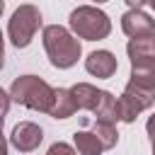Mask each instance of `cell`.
<instances>
[{
  "mask_svg": "<svg viewBox=\"0 0 155 155\" xmlns=\"http://www.w3.org/2000/svg\"><path fill=\"white\" fill-rule=\"evenodd\" d=\"M155 102V92H145L140 87H133V85H126L121 97L116 99V107H119V121L124 124H133L136 116L145 109H150Z\"/></svg>",
  "mask_w": 155,
  "mask_h": 155,
  "instance_id": "5",
  "label": "cell"
},
{
  "mask_svg": "<svg viewBox=\"0 0 155 155\" xmlns=\"http://www.w3.org/2000/svg\"><path fill=\"white\" fill-rule=\"evenodd\" d=\"M70 94H73V99H75V107H78V109L94 111V107H97V102H99L102 90H97V87H94V85H90V82H78V85H73V87H70Z\"/></svg>",
  "mask_w": 155,
  "mask_h": 155,
  "instance_id": "11",
  "label": "cell"
},
{
  "mask_svg": "<svg viewBox=\"0 0 155 155\" xmlns=\"http://www.w3.org/2000/svg\"><path fill=\"white\" fill-rule=\"evenodd\" d=\"M2 10H5V2H2V0H0V15H2Z\"/></svg>",
  "mask_w": 155,
  "mask_h": 155,
  "instance_id": "22",
  "label": "cell"
},
{
  "mask_svg": "<svg viewBox=\"0 0 155 155\" xmlns=\"http://www.w3.org/2000/svg\"><path fill=\"white\" fill-rule=\"evenodd\" d=\"M145 131H148V136H150V140H155V114L148 119V124H145Z\"/></svg>",
  "mask_w": 155,
  "mask_h": 155,
  "instance_id": "18",
  "label": "cell"
},
{
  "mask_svg": "<svg viewBox=\"0 0 155 155\" xmlns=\"http://www.w3.org/2000/svg\"><path fill=\"white\" fill-rule=\"evenodd\" d=\"M2 124H5V116H0V133H2Z\"/></svg>",
  "mask_w": 155,
  "mask_h": 155,
  "instance_id": "21",
  "label": "cell"
},
{
  "mask_svg": "<svg viewBox=\"0 0 155 155\" xmlns=\"http://www.w3.org/2000/svg\"><path fill=\"white\" fill-rule=\"evenodd\" d=\"M92 114H94V116H97V121H102V124H116V121H119L116 97H114L111 92L102 90L99 102H97V107H94V111H92Z\"/></svg>",
  "mask_w": 155,
  "mask_h": 155,
  "instance_id": "13",
  "label": "cell"
},
{
  "mask_svg": "<svg viewBox=\"0 0 155 155\" xmlns=\"http://www.w3.org/2000/svg\"><path fill=\"white\" fill-rule=\"evenodd\" d=\"M0 155H7V140L2 133H0Z\"/></svg>",
  "mask_w": 155,
  "mask_h": 155,
  "instance_id": "20",
  "label": "cell"
},
{
  "mask_svg": "<svg viewBox=\"0 0 155 155\" xmlns=\"http://www.w3.org/2000/svg\"><path fill=\"white\" fill-rule=\"evenodd\" d=\"M143 7H145V2H128V10L121 17V29L131 39L155 34V19L150 15H145Z\"/></svg>",
  "mask_w": 155,
  "mask_h": 155,
  "instance_id": "6",
  "label": "cell"
},
{
  "mask_svg": "<svg viewBox=\"0 0 155 155\" xmlns=\"http://www.w3.org/2000/svg\"><path fill=\"white\" fill-rule=\"evenodd\" d=\"M150 7H153V10H155V0H153V2H150Z\"/></svg>",
  "mask_w": 155,
  "mask_h": 155,
  "instance_id": "23",
  "label": "cell"
},
{
  "mask_svg": "<svg viewBox=\"0 0 155 155\" xmlns=\"http://www.w3.org/2000/svg\"><path fill=\"white\" fill-rule=\"evenodd\" d=\"M126 53H128L131 63H138V61H153V58H155V34L131 39V41L126 44Z\"/></svg>",
  "mask_w": 155,
  "mask_h": 155,
  "instance_id": "10",
  "label": "cell"
},
{
  "mask_svg": "<svg viewBox=\"0 0 155 155\" xmlns=\"http://www.w3.org/2000/svg\"><path fill=\"white\" fill-rule=\"evenodd\" d=\"M85 68H87V73L90 75H94V78H111L114 73H116V68H119V61H116V56L111 53V51H92L87 58H85Z\"/></svg>",
  "mask_w": 155,
  "mask_h": 155,
  "instance_id": "8",
  "label": "cell"
},
{
  "mask_svg": "<svg viewBox=\"0 0 155 155\" xmlns=\"http://www.w3.org/2000/svg\"><path fill=\"white\" fill-rule=\"evenodd\" d=\"M153 155H155V140H153Z\"/></svg>",
  "mask_w": 155,
  "mask_h": 155,
  "instance_id": "24",
  "label": "cell"
},
{
  "mask_svg": "<svg viewBox=\"0 0 155 155\" xmlns=\"http://www.w3.org/2000/svg\"><path fill=\"white\" fill-rule=\"evenodd\" d=\"M109 31H111V19L107 17L104 10L92 5H80L70 12V34L75 39L99 41V39H107Z\"/></svg>",
  "mask_w": 155,
  "mask_h": 155,
  "instance_id": "3",
  "label": "cell"
},
{
  "mask_svg": "<svg viewBox=\"0 0 155 155\" xmlns=\"http://www.w3.org/2000/svg\"><path fill=\"white\" fill-rule=\"evenodd\" d=\"M92 133L97 136V140L102 143V148H104V150H111V148L119 143V133H116V126H114V124H102V121H94Z\"/></svg>",
  "mask_w": 155,
  "mask_h": 155,
  "instance_id": "15",
  "label": "cell"
},
{
  "mask_svg": "<svg viewBox=\"0 0 155 155\" xmlns=\"http://www.w3.org/2000/svg\"><path fill=\"white\" fill-rule=\"evenodd\" d=\"M73 143H75L80 155H102L104 153L102 143L97 140V136L92 131H75L73 133Z\"/></svg>",
  "mask_w": 155,
  "mask_h": 155,
  "instance_id": "14",
  "label": "cell"
},
{
  "mask_svg": "<svg viewBox=\"0 0 155 155\" xmlns=\"http://www.w3.org/2000/svg\"><path fill=\"white\" fill-rule=\"evenodd\" d=\"M44 140V131L41 126L31 124V121H19L15 128H12V136H10V143L19 150V153H31L41 145Z\"/></svg>",
  "mask_w": 155,
  "mask_h": 155,
  "instance_id": "7",
  "label": "cell"
},
{
  "mask_svg": "<svg viewBox=\"0 0 155 155\" xmlns=\"http://www.w3.org/2000/svg\"><path fill=\"white\" fill-rule=\"evenodd\" d=\"M78 111V107H75V99H73V94H70V90L68 87H58L56 92H53V107H51V116L53 119H68V116H73Z\"/></svg>",
  "mask_w": 155,
  "mask_h": 155,
  "instance_id": "12",
  "label": "cell"
},
{
  "mask_svg": "<svg viewBox=\"0 0 155 155\" xmlns=\"http://www.w3.org/2000/svg\"><path fill=\"white\" fill-rule=\"evenodd\" d=\"M46 155H78V153H75L68 143H61V140H58V143H53V145L48 148V153H46Z\"/></svg>",
  "mask_w": 155,
  "mask_h": 155,
  "instance_id": "16",
  "label": "cell"
},
{
  "mask_svg": "<svg viewBox=\"0 0 155 155\" xmlns=\"http://www.w3.org/2000/svg\"><path fill=\"white\" fill-rule=\"evenodd\" d=\"M53 92L56 90L46 80L36 78V75H19V78L12 80L7 94H10L12 102H17V104H22L27 109L48 114L51 107H53Z\"/></svg>",
  "mask_w": 155,
  "mask_h": 155,
  "instance_id": "2",
  "label": "cell"
},
{
  "mask_svg": "<svg viewBox=\"0 0 155 155\" xmlns=\"http://www.w3.org/2000/svg\"><path fill=\"white\" fill-rule=\"evenodd\" d=\"M10 102H12V99H10V94H7V92L0 87V116H5V114H7V109H10Z\"/></svg>",
  "mask_w": 155,
  "mask_h": 155,
  "instance_id": "17",
  "label": "cell"
},
{
  "mask_svg": "<svg viewBox=\"0 0 155 155\" xmlns=\"http://www.w3.org/2000/svg\"><path fill=\"white\" fill-rule=\"evenodd\" d=\"M128 85L140 87L145 92H155V58L153 61L131 63V80H128Z\"/></svg>",
  "mask_w": 155,
  "mask_h": 155,
  "instance_id": "9",
  "label": "cell"
},
{
  "mask_svg": "<svg viewBox=\"0 0 155 155\" xmlns=\"http://www.w3.org/2000/svg\"><path fill=\"white\" fill-rule=\"evenodd\" d=\"M5 65V36H2V31H0V68Z\"/></svg>",
  "mask_w": 155,
  "mask_h": 155,
  "instance_id": "19",
  "label": "cell"
},
{
  "mask_svg": "<svg viewBox=\"0 0 155 155\" xmlns=\"http://www.w3.org/2000/svg\"><path fill=\"white\" fill-rule=\"evenodd\" d=\"M44 48H46V56L51 61L53 68H73L82 53V46L80 41L70 34V29L61 27V24H48L44 27Z\"/></svg>",
  "mask_w": 155,
  "mask_h": 155,
  "instance_id": "1",
  "label": "cell"
},
{
  "mask_svg": "<svg viewBox=\"0 0 155 155\" xmlns=\"http://www.w3.org/2000/svg\"><path fill=\"white\" fill-rule=\"evenodd\" d=\"M39 27H41V12H39V7H34V5H19L12 12L10 22H7V36H10L12 46L27 48L31 44L34 34L39 31Z\"/></svg>",
  "mask_w": 155,
  "mask_h": 155,
  "instance_id": "4",
  "label": "cell"
}]
</instances>
